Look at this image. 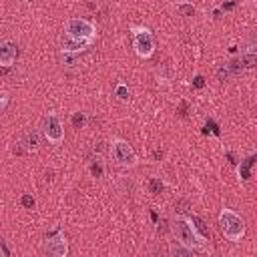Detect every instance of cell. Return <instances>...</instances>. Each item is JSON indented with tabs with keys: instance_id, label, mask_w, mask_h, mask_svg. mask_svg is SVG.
I'll use <instances>...</instances> for the list:
<instances>
[{
	"instance_id": "cell-12",
	"label": "cell",
	"mask_w": 257,
	"mask_h": 257,
	"mask_svg": "<svg viewBox=\"0 0 257 257\" xmlns=\"http://www.w3.org/2000/svg\"><path fill=\"white\" fill-rule=\"evenodd\" d=\"M251 165H253V157H249V159L241 161V165L237 167L239 179H243V181H247V179H249V169H251Z\"/></svg>"
},
{
	"instance_id": "cell-14",
	"label": "cell",
	"mask_w": 257,
	"mask_h": 257,
	"mask_svg": "<svg viewBox=\"0 0 257 257\" xmlns=\"http://www.w3.org/2000/svg\"><path fill=\"white\" fill-rule=\"evenodd\" d=\"M114 96H116L120 102H126V100H128V96H131L128 86H126L124 82H118V84L114 86Z\"/></svg>"
},
{
	"instance_id": "cell-18",
	"label": "cell",
	"mask_w": 257,
	"mask_h": 257,
	"mask_svg": "<svg viewBox=\"0 0 257 257\" xmlns=\"http://www.w3.org/2000/svg\"><path fill=\"white\" fill-rule=\"evenodd\" d=\"M217 76H219V80H227V78L231 76L229 70H227V64H223V66L217 68Z\"/></svg>"
},
{
	"instance_id": "cell-21",
	"label": "cell",
	"mask_w": 257,
	"mask_h": 257,
	"mask_svg": "<svg viewBox=\"0 0 257 257\" xmlns=\"http://www.w3.org/2000/svg\"><path fill=\"white\" fill-rule=\"evenodd\" d=\"M72 122H74V126H82V124H84V116H82L80 112H76L74 118H72Z\"/></svg>"
},
{
	"instance_id": "cell-19",
	"label": "cell",
	"mask_w": 257,
	"mask_h": 257,
	"mask_svg": "<svg viewBox=\"0 0 257 257\" xmlns=\"http://www.w3.org/2000/svg\"><path fill=\"white\" fill-rule=\"evenodd\" d=\"M20 203H22V205H24L26 209H32L36 201H34V197H30V195H22V199H20Z\"/></svg>"
},
{
	"instance_id": "cell-8",
	"label": "cell",
	"mask_w": 257,
	"mask_h": 257,
	"mask_svg": "<svg viewBox=\"0 0 257 257\" xmlns=\"http://www.w3.org/2000/svg\"><path fill=\"white\" fill-rule=\"evenodd\" d=\"M18 50L12 40H0V66H12L16 62Z\"/></svg>"
},
{
	"instance_id": "cell-23",
	"label": "cell",
	"mask_w": 257,
	"mask_h": 257,
	"mask_svg": "<svg viewBox=\"0 0 257 257\" xmlns=\"http://www.w3.org/2000/svg\"><path fill=\"white\" fill-rule=\"evenodd\" d=\"M195 86H203V76H195Z\"/></svg>"
},
{
	"instance_id": "cell-6",
	"label": "cell",
	"mask_w": 257,
	"mask_h": 257,
	"mask_svg": "<svg viewBox=\"0 0 257 257\" xmlns=\"http://www.w3.org/2000/svg\"><path fill=\"white\" fill-rule=\"evenodd\" d=\"M110 153H112V159L120 167H135L137 165V153H135V149L126 141H122V139H114L112 141Z\"/></svg>"
},
{
	"instance_id": "cell-20",
	"label": "cell",
	"mask_w": 257,
	"mask_h": 257,
	"mask_svg": "<svg viewBox=\"0 0 257 257\" xmlns=\"http://www.w3.org/2000/svg\"><path fill=\"white\" fill-rule=\"evenodd\" d=\"M149 185H151V191H153V193H161V191H163V187H165V185H163L159 179H153Z\"/></svg>"
},
{
	"instance_id": "cell-13",
	"label": "cell",
	"mask_w": 257,
	"mask_h": 257,
	"mask_svg": "<svg viewBox=\"0 0 257 257\" xmlns=\"http://www.w3.org/2000/svg\"><path fill=\"white\" fill-rule=\"evenodd\" d=\"M169 253H171V255H179V257H189V255L193 253V249H189V247H185V245H181V243L177 241V245L173 243V245L169 247Z\"/></svg>"
},
{
	"instance_id": "cell-11",
	"label": "cell",
	"mask_w": 257,
	"mask_h": 257,
	"mask_svg": "<svg viewBox=\"0 0 257 257\" xmlns=\"http://www.w3.org/2000/svg\"><path fill=\"white\" fill-rule=\"evenodd\" d=\"M191 219V223H193V227H195V231L203 237V239H207L209 237V231H207V227H205V223H203V219L201 217H197V215H193V217H189Z\"/></svg>"
},
{
	"instance_id": "cell-10",
	"label": "cell",
	"mask_w": 257,
	"mask_h": 257,
	"mask_svg": "<svg viewBox=\"0 0 257 257\" xmlns=\"http://www.w3.org/2000/svg\"><path fill=\"white\" fill-rule=\"evenodd\" d=\"M255 62H257L255 44H253V42H249V44H247V48L241 52V64H245L247 68H253V66H255Z\"/></svg>"
},
{
	"instance_id": "cell-15",
	"label": "cell",
	"mask_w": 257,
	"mask_h": 257,
	"mask_svg": "<svg viewBox=\"0 0 257 257\" xmlns=\"http://www.w3.org/2000/svg\"><path fill=\"white\" fill-rule=\"evenodd\" d=\"M38 145H40V135H38L36 131L28 133V135H26V147H28L30 151H36V149H38Z\"/></svg>"
},
{
	"instance_id": "cell-4",
	"label": "cell",
	"mask_w": 257,
	"mask_h": 257,
	"mask_svg": "<svg viewBox=\"0 0 257 257\" xmlns=\"http://www.w3.org/2000/svg\"><path fill=\"white\" fill-rule=\"evenodd\" d=\"M40 133L42 137L52 143V145H58L64 141V126H62V120L54 114V112H46L42 116V122H40Z\"/></svg>"
},
{
	"instance_id": "cell-9",
	"label": "cell",
	"mask_w": 257,
	"mask_h": 257,
	"mask_svg": "<svg viewBox=\"0 0 257 257\" xmlns=\"http://www.w3.org/2000/svg\"><path fill=\"white\" fill-rule=\"evenodd\" d=\"M90 44H92L90 40H78V38H72V36H66V34H64V36H62V40H60L62 52H66V54L82 52V50H86Z\"/></svg>"
},
{
	"instance_id": "cell-17",
	"label": "cell",
	"mask_w": 257,
	"mask_h": 257,
	"mask_svg": "<svg viewBox=\"0 0 257 257\" xmlns=\"http://www.w3.org/2000/svg\"><path fill=\"white\" fill-rule=\"evenodd\" d=\"M227 70H229V74H239V72H241V62H239V60L229 62V64H227Z\"/></svg>"
},
{
	"instance_id": "cell-7",
	"label": "cell",
	"mask_w": 257,
	"mask_h": 257,
	"mask_svg": "<svg viewBox=\"0 0 257 257\" xmlns=\"http://www.w3.org/2000/svg\"><path fill=\"white\" fill-rule=\"evenodd\" d=\"M44 251L52 257H66L68 253V241L64 237V233L60 229L52 231L46 235V245H44Z\"/></svg>"
},
{
	"instance_id": "cell-22",
	"label": "cell",
	"mask_w": 257,
	"mask_h": 257,
	"mask_svg": "<svg viewBox=\"0 0 257 257\" xmlns=\"http://www.w3.org/2000/svg\"><path fill=\"white\" fill-rule=\"evenodd\" d=\"M6 104H8V94L6 92H0V112L6 108Z\"/></svg>"
},
{
	"instance_id": "cell-16",
	"label": "cell",
	"mask_w": 257,
	"mask_h": 257,
	"mask_svg": "<svg viewBox=\"0 0 257 257\" xmlns=\"http://www.w3.org/2000/svg\"><path fill=\"white\" fill-rule=\"evenodd\" d=\"M177 8H179V12H181L183 16H193V14H195V6H193V4H179Z\"/></svg>"
},
{
	"instance_id": "cell-2",
	"label": "cell",
	"mask_w": 257,
	"mask_h": 257,
	"mask_svg": "<svg viewBox=\"0 0 257 257\" xmlns=\"http://www.w3.org/2000/svg\"><path fill=\"white\" fill-rule=\"evenodd\" d=\"M219 225H221V233L225 235L227 241L237 243L245 235V221L233 209H227V207L221 209V213H219Z\"/></svg>"
},
{
	"instance_id": "cell-1",
	"label": "cell",
	"mask_w": 257,
	"mask_h": 257,
	"mask_svg": "<svg viewBox=\"0 0 257 257\" xmlns=\"http://www.w3.org/2000/svg\"><path fill=\"white\" fill-rule=\"evenodd\" d=\"M173 235H175V239L181 245H185L189 249L205 247V241H207V239H203L195 231V227H193V223H191L189 217H177V219H173Z\"/></svg>"
},
{
	"instance_id": "cell-5",
	"label": "cell",
	"mask_w": 257,
	"mask_h": 257,
	"mask_svg": "<svg viewBox=\"0 0 257 257\" xmlns=\"http://www.w3.org/2000/svg\"><path fill=\"white\" fill-rule=\"evenodd\" d=\"M64 34L66 36H72V38H78V40H90L94 42V36H96V28L92 22L84 20V18H70L64 26Z\"/></svg>"
},
{
	"instance_id": "cell-3",
	"label": "cell",
	"mask_w": 257,
	"mask_h": 257,
	"mask_svg": "<svg viewBox=\"0 0 257 257\" xmlns=\"http://www.w3.org/2000/svg\"><path fill=\"white\" fill-rule=\"evenodd\" d=\"M131 32H133V46H135V52H137L141 58H151L153 52H155V40H153L151 30L145 28V26H131Z\"/></svg>"
}]
</instances>
